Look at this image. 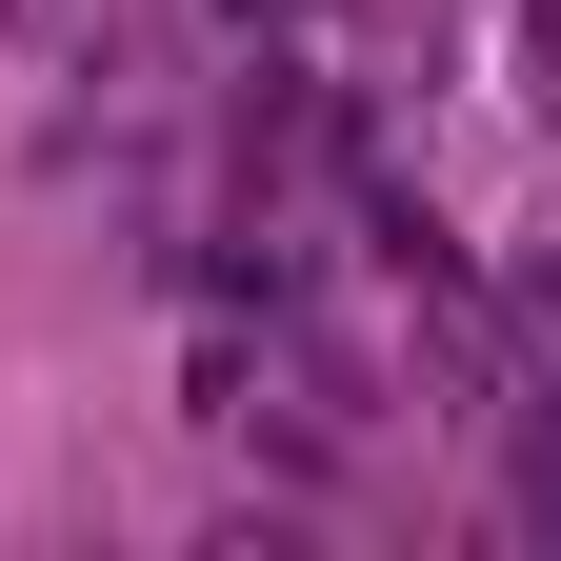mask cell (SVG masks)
<instances>
[{
  "instance_id": "cell-3",
  "label": "cell",
  "mask_w": 561,
  "mask_h": 561,
  "mask_svg": "<svg viewBox=\"0 0 561 561\" xmlns=\"http://www.w3.org/2000/svg\"><path fill=\"white\" fill-rule=\"evenodd\" d=\"M221 21H301V0H221Z\"/></svg>"
},
{
  "instance_id": "cell-2",
  "label": "cell",
  "mask_w": 561,
  "mask_h": 561,
  "mask_svg": "<svg viewBox=\"0 0 561 561\" xmlns=\"http://www.w3.org/2000/svg\"><path fill=\"white\" fill-rule=\"evenodd\" d=\"M522 81H541V140H561V0H541V21H522Z\"/></svg>"
},
{
  "instance_id": "cell-1",
  "label": "cell",
  "mask_w": 561,
  "mask_h": 561,
  "mask_svg": "<svg viewBox=\"0 0 561 561\" xmlns=\"http://www.w3.org/2000/svg\"><path fill=\"white\" fill-rule=\"evenodd\" d=\"M181 421H201V442H280V461H321L301 362H280V341H241V321H201V341H181Z\"/></svg>"
}]
</instances>
